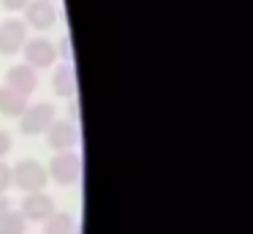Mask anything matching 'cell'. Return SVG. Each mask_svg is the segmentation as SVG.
<instances>
[{
    "label": "cell",
    "instance_id": "6da1fadb",
    "mask_svg": "<svg viewBox=\"0 0 253 234\" xmlns=\"http://www.w3.org/2000/svg\"><path fill=\"white\" fill-rule=\"evenodd\" d=\"M11 174H14V185H17L19 190H25V193L44 190L46 177H49V172H46V169L41 166L39 161H33V158H25V161H19L17 166L11 169Z\"/></svg>",
    "mask_w": 253,
    "mask_h": 234
},
{
    "label": "cell",
    "instance_id": "7a4b0ae2",
    "mask_svg": "<svg viewBox=\"0 0 253 234\" xmlns=\"http://www.w3.org/2000/svg\"><path fill=\"white\" fill-rule=\"evenodd\" d=\"M49 177L55 180L57 185L68 188V185H77L79 177H82V158L77 152L66 150V152H57L49 163Z\"/></svg>",
    "mask_w": 253,
    "mask_h": 234
},
{
    "label": "cell",
    "instance_id": "3957f363",
    "mask_svg": "<svg viewBox=\"0 0 253 234\" xmlns=\"http://www.w3.org/2000/svg\"><path fill=\"white\" fill-rule=\"evenodd\" d=\"M55 120H57V112L52 103H33V106H28L19 114V128L28 136H41V134H46V128Z\"/></svg>",
    "mask_w": 253,
    "mask_h": 234
},
{
    "label": "cell",
    "instance_id": "277c9868",
    "mask_svg": "<svg viewBox=\"0 0 253 234\" xmlns=\"http://www.w3.org/2000/svg\"><path fill=\"white\" fill-rule=\"evenodd\" d=\"M22 212L28 221H36V223H44L49 215H55L57 212V204L55 199H52L46 190H36V193H25L22 199Z\"/></svg>",
    "mask_w": 253,
    "mask_h": 234
},
{
    "label": "cell",
    "instance_id": "5b68a950",
    "mask_svg": "<svg viewBox=\"0 0 253 234\" xmlns=\"http://www.w3.org/2000/svg\"><path fill=\"white\" fill-rule=\"evenodd\" d=\"M28 41V25L22 19L0 22V54H17Z\"/></svg>",
    "mask_w": 253,
    "mask_h": 234
},
{
    "label": "cell",
    "instance_id": "8992f818",
    "mask_svg": "<svg viewBox=\"0 0 253 234\" xmlns=\"http://www.w3.org/2000/svg\"><path fill=\"white\" fill-rule=\"evenodd\" d=\"M46 141H49L52 150L57 152H66L71 147H77L79 141V131L74 120H55V123L46 128Z\"/></svg>",
    "mask_w": 253,
    "mask_h": 234
},
{
    "label": "cell",
    "instance_id": "52a82bcc",
    "mask_svg": "<svg viewBox=\"0 0 253 234\" xmlns=\"http://www.w3.org/2000/svg\"><path fill=\"white\" fill-rule=\"evenodd\" d=\"M25 60H28V65H33L36 71L49 68V65H55V60H57V47L52 41H46V38L25 41Z\"/></svg>",
    "mask_w": 253,
    "mask_h": 234
},
{
    "label": "cell",
    "instance_id": "ba28073f",
    "mask_svg": "<svg viewBox=\"0 0 253 234\" xmlns=\"http://www.w3.org/2000/svg\"><path fill=\"white\" fill-rule=\"evenodd\" d=\"M25 19L36 30H49L57 22V8L52 0H33V3L25 5Z\"/></svg>",
    "mask_w": 253,
    "mask_h": 234
},
{
    "label": "cell",
    "instance_id": "9c48e42d",
    "mask_svg": "<svg viewBox=\"0 0 253 234\" xmlns=\"http://www.w3.org/2000/svg\"><path fill=\"white\" fill-rule=\"evenodd\" d=\"M6 87L22 93V95H33V90L39 87V74H36L33 65H11L6 74Z\"/></svg>",
    "mask_w": 253,
    "mask_h": 234
},
{
    "label": "cell",
    "instance_id": "30bf717a",
    "mask_svg": "<svg viewBox=\"0 0 253 234\" xmlns=\"http://www.w3.org/2000/svg\"><path fill=\"white\" fill-rule=\"evenodd\" d=\"M52 90H55V95L68 98V101L77 95V76H74L71 65L63 63V65H57V68H55V76H52Z\"/></svg>",
    "mask_w": 253,
    "mask_h": 234
},
{
    "label": "cell",
    "instance_id": "8fae6325",
    "mask_svg": "<svg viewBox=\"0 0 253 234\" xmlns=\"http://www.w3.org/2000/svg\"><path fill=\"white\" fill-rule=\"evenodd\" d=\"M28 95H22V93L11 90V87H0V112L8 114V117H19V114L28 109Z\"/></svg>",
    "mask_w": 253,
    "mask_h": 234
},
{
    "label": "cell",
    "instance_id": "7c38bea8",
    "mask_svg": "<svg viewBox=\"0 0 253 234\" xmlns=\"http://www.w3.org/2000/svg\"><path fill=\"white\" fill-rule=\"evenodd\" d=\"M41 234H77V218L68 212H55L44 221Z\"/></svg>",
    "mask_w": 253,
    "mask_h": 234
},
{
    "label": "cell",
    "instance_id": "4fadbf2b",
    "mask_svg": "<svg viewBox=\"0 0 253 234\" xmlns=\"http://www.w3.org/2000/svg\"><path fill=\"white\" fill-rule=\"evenodd\" d=\"M28 232V218L19 210H8L6 215L0 218V234H25Z\"/></svg>",
    "mask_w": 253,
    "mask_h": 234
},
{
    "label": "cell",
    "instance_id": "5bb4252c",
    "mask_svg": "<svg viewBox=\"0 0 253 234\" xmlns=\"http://www.w3.org/2000/svg\"><path fill=\"white\" fill-rule=\"evenodd\" d=\"M14 185V174H11V166L6 161H0V193H6L8 188Z\"/></svg>",
    "mask_w": 253,
    "mask_h": 234
},
{
    "label": "cell",
    "instance_id": "9a60e30c",
    "mask_svg": "<svg viewBox=\"0 0 253 234\" xmlns=\"http://www.w3.org/2000/svg\"><path fill=\"white\" fill-rule=\"evenodd\" d=\"M8 150H11V136H8V131H0V158L8 155Z\"/></svg>",
    "mask_w": 253,
    "mask_h": 234
},
{
    "label": "cell",
    "instance_id": "2e32d148",
    "mask_svg": "<svg viewBox=\"0 0 253 234\" xmlns=\"http://www.w3.org/2000/svg\"><path fill=\"white\" fill-rule=\"evenodd\" d=\"M0 3H3V8H8V11H22L30 0H0Z\"/></svg>",
    "mask_w": 253,
    "mask_h": 234
},
{
    "label": "cell",
    "instance_id": "e0dca14e",
    "mask_svg": "<svg viewBox=\"0 0 253 234\" xmlns=\"http://www.w3.org/2000/svg\"><path fill=\"white\" fill-rule=\"evenodd\" d=\"M8 210H11V201H8V196H6V193H0V218L6 215Z\"/></svg>",
    "mask_w": 253,
    "mask_h": 234
},
{
    "label": "cell",
    "instance_id": "ac0fdd59",
    "mask_svg": "<svg viewBox=\"0 0 253 234\" xmlns=\"http://www.w3.org/2000/svg\"><path fill=\"white\" fill-rule=\"evenodd\" d=\"M68 49H71V44H68V38H63V41H60V52H57V54H63V57H71V52H68Z\"/></svg>",
    "mask_w": 253,
    "mask_h": 234
}]
</instances>
